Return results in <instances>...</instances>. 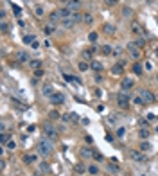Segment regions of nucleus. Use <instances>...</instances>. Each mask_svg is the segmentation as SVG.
Masks as SVG:
<instances>
[{
    "label": "nucleus",
    "mask_w": 158,
    "mask_h": 176,
    "mask_svg": "<svg viewBox=\"0 0 158 176\" xmlns=\"http://www.w3.org/2000/svg\"><path fill=\"white\" fill-rule=\"evenodd\" d=\"M139 135H140V138H142V140H145L147 137H149V131H147V129L144 128V129H140V131H139Z\"/></svg>",
    "instance_id": "38"
},
{
    "label": "nucleus",
    "mask_w": 158,
    "mask_h": 176,
    "mask_svg": "<svg viewBox=\"0 0 158 176\" xmlns=\"http://www.w3.org/2000/svg\"><path fill=\"white\" fill-rule=\"evenodd\" d=\"M49 117H50L52 120H59V119H61V115H59V111H56V110H52V111L49 113Z\"/></svg>",
    "instance_id": "30"
},
{
    "label": "nucleus",
    "mask_w": 158,
    "mask_h": 176,
    "mask_svg": "<svg viewBox=\"0 0 158 176\" xmlns=\"http://www.w3.org/2000/svg\"><path fill=\"white\" fill-rule=\"evenodd\" d=\"M102 31H104V34H108V36H111V34H115V25H111V24H104L102 25Z\"/></svg>",
    "instance_id": "12"
},
{
    "label": "nucleus",
    "mask_w": 158,
    "mask_h": 176,
    "mask_svg": "<svg viewBox=\"0 0 158 176\" xmlns=\"http://www.w3.org/2000/svg\"><path fill=\"white\" fill-rule=\"evenodd\" d=\"M29 67L34 68V70H38V68L41 67V59H31V61H29Z\"/></svg>",
    "instance_id": "21"
},
{
    "label": "nucleus",
    "mask_w": 158,
    "mask_h": 176,
    "mask_svg": "<svg viewBox=\"0 0 158 176\" xmlns=\"http://www.w3.org/2000/svg\"><path fill=\"white\" fill-rule=\"evenodd\" d=\"M128 154H129V158L135 160V162H145V154H144L142 151H135V149H131Z\"/></svg>",
    "instance_id": "6"
},
{
    "label": "nucleus",
    "mask_w": 158,
    "mask_h": 176,
    "mask_svg": "<svg viewBox=\"0 0 158 176\" xmlns=\"http://www.w3.org/2000/svg\"><path fill=\"white\" fill-rule=\"evenodd\" d=\"M122 16H124V18L133 16V9H131V7H122Z\"/></svg>",
    "instance_id": "26"
},
{
    "label": "nucleus",
    "mask_w": 158,
    "mask_h": 176,
    "mask_svg": "<svg viewBox=\"0 0 158 176\" xmlns=\"http://www.w3.org/2000/svg\"><path fill=\"white\" fill-rule=\"evenodd\" d=\"M93 158H95V160H102V154L97 153V151H93Z\"/></svg>",
    "instance_id": "46"
},
{
    "label": "nucleus",
    "mask_w": 158,
    "mask_h": 176,
    "mask_svg": "<svg viewBox=\"0 0 158 176\" xmlns=\"http://www.w3.org/2000/svg\"><path fill=\"white\" fill-rule=\"evenodd\" d=\"M156 99H158V95H156Z\"/></svg>",
    "instance_id": "53"
},
{
    "label": "nucleus",
    "mask_w": 158,
    "mask_h": 176,
    "mask_svg": "<svg viewBox=\"0 0 158 176\" xmlns=\"http://www.w3.org/2000/svg\"><path fill=\"white\" fill-rule=\"evenodd\" d=\"M83 22H85L86 25H92L93 24V16L90 13H85V15H83Z\"/></svg>",
    "instance_id": "23"
},
{
    "label": "nucleus",
    "mask_w": 158,
    "mask_h": 176,
    "mask_svg": "<svg viewBox=\"0 0 158 176\" xmlns=\"http://www.w3.org/2000/svg\"><path fill=\"white\" fill-rule=\"evenodd\" d=\"M45 76V72L43 70H41V68H38V70H34V77L36 79H40V77H43Z\"/></svg>",
    "instance_id": "40"
},
{
    "label": "nucleus",
    "mask_w": 158,
    "mask_h": 176,
    "mask_svg": "<svg viewBox=\"0 0 158 176\" xmlns=\"http://www.w3.org/2000/svg\"><path fill=\"white\" fill-rule=\"evenodd\" d=\"M63 77H65V81H70V83L74 81V77H72V76H68V74H65V76H63Z\"/></svg>",
    "instance_id": "48"
},
{
    "label": "nucleus",
    "mask_w": 158,
    "mask_h": 176,
    "mask_svg": "<svg viewBox=\"0 0 158 176\" xmlns=\"http://www.w3.org/2000/svg\"><path fill=\"white\" fill-rule=\"evenodd\" d=\"M31 47H33V49H38V47H40V41H34V43L31 45Z\"/></svg>",
    "instance_id": "50"
},
{
    "label": "nucleus",
    "mask_w": 158,
    "mask_h": 176,
    "mask_svg": "<svg viewBox=\"0 0 158 176\" xmlns=\"http://www.w3.org/2000/svg\"><path fill=\"white\" fill-rule=\"evenodd\" d=\"M149 149H151V144L147 140H142L140 142V151H149Z\"/></svg>",
    "instance_id": "29"
},
{
    "label": "nucleus",
    "mask_w": 158,
    "mask_h": 176,
    "mask_svg": "<svg viewBox=\"0 0 158 176\" xmlns=\"http://www.w3.org/2000/svg\"><path fill=\"white\" fill-rule=\"evenodd\" d=\"M83 58H85V59H90V58H92V50H85V54H83Z\"/></svg>",
    "instance_id": "45"
},
{
    "label": "nucleus",
    "mask_w": 158,
    "mask_h": 176,
    "mask_svg": "<svg viewBox=\"0 0 158 176\" xmlns=\"http://www.w3.org/2000/svg\"><path fill=\"white\" fill-rule=\"evenodd\" d=\"M72 20H74V22H83V15L79 13V11H74L72 13V16H70Z\"/></svg>",
    "instance_id": "27"
},
{
    "label": "nucleus",
    "mask_w": 158,
    "mask_h": 176,
    "mask_svg": "<svg viewBox=\"0 0 158 176\" xmlns=\"http://www.w3.org/2000/svg\"><path fill=\"white\" fill-rule=\"evenodd\" d=\"M133 102H135V104H145V102H144V99H142L140 95H136V97L133 99Z\"/></svg>",
    "instance_id": "42"
},
{
    "label": "nucleus",
    "mask_w": 158,
    "mask_h": 176,
    "mask_svg": "<svg viewBox=\"0 0 158 176\" xmlns=\"http://www.w3.org/2000/svg\"><path fill=\"white\" fill-rule=\"evenodd\" d=\"M49 20H50V24H58L59 22V20H61V15H59V11H52L50 13V16H49Z\"/></svg>",
    "instance_id": "13"
},
{
    "label": "nucleus",
    "mask_w": 158,
    "mask_h": 176,
    "mask_svg": "<svg viewBox=\"0 0 158 176\" xmlns=\"http://www.w3.org/2000/svg\"><path fill=\"white\" fill-rule=\"evenodd\" d=\"M155 54H156V58H158V47H156V49H155Z\"/></svg>",
    "instance_id": "51"
},
{
    "label": "nucleus",
    "mask_w": 158,
    "mask_h": 176,
    "mask_svg": "<svg viewBox=\"0 0 158 176\" xmlns=\"http://www.w3.org/2000/svg\"><path fill=\"white\" fill-rule=\"evenodd\" d=\"M0 129H2V133H6V131H7V124H6L4 120H2V124H0Z\"/></svg>",
    "instance_id": "47"
},
{
    "label": "nucleus",
    "mask_w": 158,
    "mask_h": 176,
    "mask_svg": "<svg viewBox=\"0 0 158 176\" xmlns=\"http://www.w3.org/2000/svg\"><path fill=\"white\" fill-rule=\"evenodd\" d=\"M126 49H128V52H129V56H131L133 59L139 61V59L142 58V49H139L135 43H128V45H126Z\"/></svg>",
    "instance_id": "5"
},
{
    "label": "nucleus",
    "mask_w": 158,
    "mask_h": 176,
    "mask_svg": "<svg viewBox=\"0 0 158 176\" xmlns=\"http://www.w3.org/2000/svg\"><path fill=\"white\" fill-rule=\"evenodd\" d=\"M7 142H9V135H7V133H2V135H0V144L6 146Z\"/></svg>",
    "instance_id": "35"
},
{
    "label": "nucleus",
    "mask_w": 158,
    "mask_h": 176,
    "mask_svg": "<svg viewBox=\"0 0 158 176\" xmlns=\"http://www.w3.org/2000/svg\"><path fill=\"white\" fill-rule=\"evenodd\" d=\"M139 95L144 99V102H145V104H151V102H155V101H156V95L153 94V92H149L147 88H142V90L139 92Z\"/></svg>",
    "instance_id": "4"
},
{
    "label": "nucleus",
    "mask_w": 158,
    "mask_h": 176,
    "mask_svg": "<svg viewBox=\"0 0 158 176\" xmlns=\"http://www.w3.org/2000/svg\"><path fill=\"white\" fill-rule=\"evenodd\" d=\"M129 102H131L129 94H128V92H122V90H120L119 94H117V104H119L120 108H128Z\"/></svg>",
    "instance_id": "2"
},
{
    "label": "nucleus",
    "mask_w": 158,
    "mask_h": 176,
    "mask_svg": "<svg viewBox=\"0 0 158 176\" xmlns=\"http://www.w3.org/2000/svg\"><path fill=\"white\" fill-rule=\"evenodd\" d=\"M15 58H16V61H18V63H25V61L29 59V56H27V52H25V50H18Z\"/></svg>",
    "instance_id": "11"
},
{
    "label": "nucleus",
    "mask_w": 158,
    "mask_h": 176,
    "mask_svg": "<svg viewBox=\"0 0 158 176\" xmlns=\"http://www.w3.org/2000/svg\"><path fill=\"white\" fill-rule=\"evenodd\" d=\"M101 50H102V54H106V56H108V54H111V52H113V47H111V45H102V49H101Z\"/></svg>",
    "instance_id": "32"
},
{
    "label": "nucleus",
    "mask_w": 158,
    "mask_h": 176,
    "mask_svg": "<svg viewBox=\"0 0 158 176\" xmlns=\"http://www.w3.org/2000/svg\"><path fill=\"white\" fill-rule=\"evenodd\" d=\"M77 68H79V72H86L90 68V63H88V61H81V63L77 65Z\"/></svg>",
    "instance_id": "25"
},
{
    "label": "nucleus",
    "mask_w": 158,
    "mask_h": 176,
    "mask_svg": "<svg viewBox=\"0 0 158 176\" xmlns=\"http://www.w3.org/2000/svg\"><path fill=\"white\" fill-rule=\"evenodd\" d=\"M41 169H43V171L47 173V171H49V165H47V163H41Z\"/></svg>",
    "instance_id": "49"
},
{
    "label": "nucleus",
    "mask_w": 158,
    "mask_h": 176,
    "mask_svg": "<svg viewBox=\"0 0 158 176\" xmlns=\"http://www.w3.org/2000/svg\"><path fill=\"white\" fill-rule=\"evenodd\" d=\"M131 29H133V33H135V34H142V33H144L142 25H140V24H136V22H133V24H131Z\"/></svg>",
    "instance_id": "20"
},
{
    "label": "nucleus",
    "mask_w": 158,
    "mask_h": 176,
    "mask_svg": "<svg viewBox=\"0 0 158 176\" xmlns=\"http://www.w3.org/2000/svg\"><path fill=\"white\" fill-rule=\"evenodd\" d=\"M135 45L139 47V49H144V45H145V40H142V38H136V40H135Z\"/></svg>",
    "instance_id": "36"
},
{
    "label": "nucleus",
    "mask_w": 158,
    "mask_h": 176,
    "mask_svg": "<svg viewBox=\"0 0 158 176\" xmlns=\"http://www.w3.org/2000/svg\"><path fill=\"white\" fill-rule=\"evenodd\" d=\"M52 149H54L52 140H47V138H41L40 140V144H38V153L41 154V157H49V154L52 153Z\"/></svg>",
    "instance_id": "1"
},
{
    "label": "nucleus",
    "mask_w": 158,
    "mask_h": 176,
    "mask_svg": "<svg viewBox=\"0 0 158 176\" xmlns=\"http://www.w3.org/2000/svg\"><path fill=\"white\" fill-rule=\"evenodd\" d=\"M90 68H92V70H95V72H101V70H102V63H101V61H97V59H92Z\"/></svg>",
    "instance_id": "18"
},
{
    "label": "nucleus",
    "mask_w": 158,
    "mask_h": 176,
    "mask_svg": "<svg viewBox=\"0 0 158 176\" xmlns=\"http://www.w3.org/2000/svg\"><path fill=\"white\" fill-rule=\"evenodd\" d=\"M43 33H45L47 36H50V34H54V33H56V25H54V24H47V25L43 27Z\"/></svg>",
    "instance_id": "16"
},
{
    "label": "nucleus",
    "mask_w": 158,
    "mask_h": 176,
    "mask_svg": "<svg viewBox=\"0 0 158 176\" xmlns=\"http://www.w3.org/2000/svg\"><path fill=\"white\" fill-rule=\"evenodd\" d=\"M74 24H76V22H74L72 18H63V20H61L63 29H72V27H74Z\"/></svg>",
    "instance_id": "15"
},
{
    "label": "nucleus",
    "mask_w": 158,
    "mask_h": 176,
    "mask_svg": "<svg viewBox=\"0 0 158 176\" xmlns=\"http://www.w3.org/2000/svg\"><path fill=\"white\" fill-rule=\"evenodd\" d=\"M111 74H113V76H122V74H124V65L120 63V61H119V63H113Z\"/></svg>",
    "instance_id": "9"
},
{
    "label": "nucleus",
    "mask_w": 158,
    "mask_h": 176,
    "mask_svg": "<svg viewBox=\"0 0 158 176\" xmlns=\"http://www.w3.org/2000/svg\"><path fill=\"white\" fill-rule=\"evenodd\" d=\"M34 41H36V40H34V36H33V34H25V36H24V43H27V45H29V43L33 45Z\"/></svg>",
    "instance_id": "28"
},
{
    "label": "nucleus",
    "mask_w": 158,
    "mask_h": 176,
    "mask_svg": "<svg viewBox=\"0 0 158 176\" xmlns=\"http://www.w3.org/2000/svg\"><path fill=\"white\" fill-rule=\"evenodd\" d=\"M41 92H43V95H47V97H52L54 95V88H52V85H45L43 88H41Z\"/></svg>",
    "instance_id": "14"
},
{
    "label": "nucleus",
    "mask_w": 158,
    "mask_h": 176,
    "mask_svg": "<svg viewBox=\"0 0 158 176\" xmlns=\"http://www.w3.org/2000/svg\"><path fill=\"white\" fill-rule=\"evenodd\" d=\"M156 81H158V77H156Z\"/></svg>",
    "instance_id": "52"
},
{
    "label": "nucleus",
    "mask_w": 158,
    "mask_h": 176,
    "mask_svg": "<svg viewBox=\"0 0 158 176\" xmlns=\"http://www.w3.org/2000/svg\"><path fill=\"white\" fill-rule=\"evenodd\" d=\"M67 7L70 9V11H79V9H81V2H79V0H68Z\"/></svg>",
    "instance_id": "10"
},
{
    "label": "nucleus",
    "mask_w": 158,
    "mask_h": 176,
    "mask_svg": "<svg viewBox=\"0 0 158 176\" xmlns=\"http://www.w3.org/2000/svg\"><path fill=\"white\" fill-rule=\"evenodd\" d=\"M119 2V0H104V4H106L108 7H111V6H115V4H117Z\"/></svg>",
    "instance_id": "44"
},
{
    "label": "nucleus",
    "mask_w": 158,
    "mask_h": 176,
    "mask_svg": "<svg viewBox=\"0 0 158 176\" xmlns=\"http://www.w3.org/2000/svg\"><path fill=\"white\" fill-rule=\"evenodd\" d=\"M41 128H43V131H45V135H47V138H49V140H52V142H54V140L58 138V133H56V128L52 126V124L45 122V124H43V126H41Z\"/></svg>",
    "instance_id": "3"
},
{
    "label": "nucleus",
    "mask_w": 158,
    "mask_h": 176,
    "mask_svg": "<svg viewBox=\"0 0 158 176\" xmlns=\"http://www.w3.org/2000/svg\"><path fill=\"white\" fill-rule=\"evenodd\" d=\"M50 101H52V104H54V106L63 104V102H65V94H61V92H54V95L50 97Z\"/></svg>",
    "instance_id": "7"
},
{
    "label": "nucleus",
    "mask_w": 158,
    "mask_h": 176,
    "mask_svg": "<svg viewBox=\"0 0 158 176\" xmlns=\"http://www.w3.org/2000/svg\"><path fill=\"white\" fill-rule=\"evenodd\" d=\"M0 29H2V33H4V34L7 33V29H9V25H7V22H6V20H2V24H0Z\"/></svg>",
    "instance_id": "41"
},
{
    "label": "nucleus",
    "mask_w": 158,
    "mask_h": 176,
    "mask_svg": "<svg viewBox=\"0 0 158 176\" xmlns=\"http://www.w3.org/2000/svg\"><path fill=\"white\" fill-rule=\"evenodd\" d=\"M97 38H99V33H95V31H92V33L88 34V40L92 41V43H95V41H97Z\"/></svg>",
    "instance_id": "31"
},
{
    "label": "nucleus",
    "mask_w": 158,
    "mask_h": 176,
    "mask_svg": "<svg viewBox=\"0 0 158 176\" xmlns=\"http://www.w3.org/2000/svg\"><path fill=\"white\" fill-rule=\"evenodd\" d=\"M74 171H76L77 174H85V173L88 171V167H85V165H83V163H77L76 167H74Z\"/></svg>",
    "instance_id": "22"
},
{
    "label": "nucleus",
    "mask_w": 158,
    "mask_h": 176,
    "mask_svg": "<svg viewBox=\"0 0 158 176\" xmlns=\"http://www.w3.org/2000/svg\"><path fill=\"white\" fill-rule=\"evenodd\" d=\"M6 147H7V149H15V147H16V142H15V140H9V142L6 144Z\"/></svg>",
    "instance_id": "43"
},
{
    "label": "nucleus",
    "mask_w": 158,
    "mask_h": 176,
    "mask_svg": "<svg viewBox=\"0 0 158 176\" xmlns=\"http://www.w3.org/2000/svg\"><path fill=\"white\" fill-rule=\"evenodd\" d=\"M36 154H25V157H24V163H27V165H31V163H34L36 162Z\"/></svg>",
    "instance_id": "19"
},
{
    "label": "nucleus",
    "mask_w": 158,
    "mask_h": 176,
    "mask_svg": "<svg viewBox=\"0 0 158 176\" xmlns=\"http://www.w3.org/2000/svg\"><path fill=\"white\" fill-rule=\"evenodd\" d=\"M34 13H36V16H40V18H41L45 11H43V7H41V6H36V7H34Z\"/></svg>",
    "instance_id": "37"
},
{
    "label": "nucleus",
    "mask_w": 158,
    "mask_h": 176,
    "mask_svg": "<svg viewBox=\"0 0 158 176\" xmlns=\"http://www.w3.org/2000/svg\"><path fill=\"white\" fill-rule=\"evenodd\" d=\"M115 133H117V137H119V138H122V137L126 135V128L120 126V128H117V131H115Z\"/></svg>",
    "instance_id": "39"
},
{
    "label": "nucleus",
    "mask_w": 158,
    "mask_h": 176,
    "mask_svg": "<svg viewBox=\"0 0 158 176\" xmlns=\"http://www.w3.org/2000/svg\"><path fill=\"white\" fill-rule=\"evenodd\" d=\"M133 85H135V81H133V79H128V77H124V79L120 81L122 92H129V88H133Z\"/></svg>",
    "instance_id": "8"
},
{
    "label": "nucleus",
    "mask_w": 158,
    "mask_h": 176,
    "mask_svg": "<svg viewBox=\"0 0 158 176\" xmlns=\"http://www.w3.org/2000/svg\"><path fill=\"white\" fill-rule=\"evenodd\" d=\"M133 72H135L136 76H142V74H144V70H142V65L139 63V61H136V63L133 65Z\"/></svg>",
    "instance_id": "24"
},
{
    "label": "nucleus",
    "mask_w": 158,
    "mask_h": 176,
    "mask_svg": "<svg viewBox=\"0 0 158 176\" xmlns=\"http://www.w3.org/2000/svg\"><path fill=\"white\" fill-rule=\"evenodd\" d=\"M81 157L88 160V158H92V157H93V151H92V149L86 146V147H83V149H81Z\"/></svg>",
    "instance_id": "17"
},
{
    "label": "nucleus",
    "mask_w": 158,
    "mask_h": 176,
    "mask_svg": "<svg viewBox=\"0 0 158 176\" xmlns=\"http://www.w3.org/2000/svg\"><path fill=\"white\" fill-rule=\"evenodd\" d=\"M108 171H110V173H113V174H117V173H120V169H119V165H113V163H110V165H108Z\"/></svg>",
    "instance_id": "34"
},
{
    "label": "nucleus",
    "mask_w": 158,
    "mask_h": 176,
    "mask_svg": "<svg viewBox=\"0 0 158 176\" xmlns=\"http://www.w3.org/2000/svg\"><path fill=\"white\" fill-rule=\"evenodd\" d=\"M88 173H90L92 176H97V174H99V167H97V165H90V167H88Z\"/></svg>",
    "instance_id": "33"
}]
</instances>
